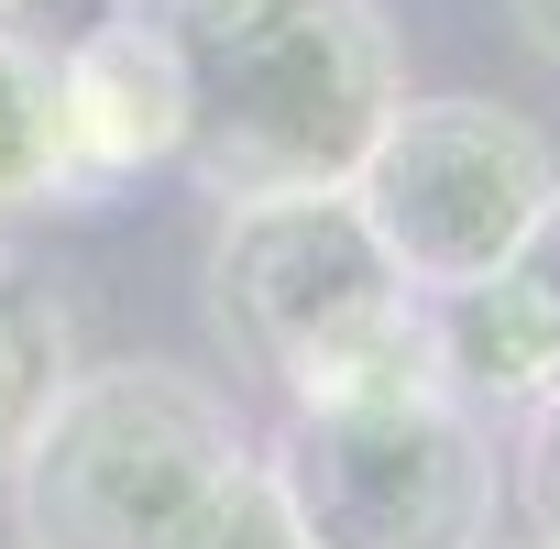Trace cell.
I'll use <instances>...</instances> for the list:
<instances>
[{
  "instance_id": "cell-1",
  "label": "cell",
  "mask_w": 560,
  "mask_h": 549,
  "mask_svg": "<svg viewBox=\"0 0 560 549\" xmlns=\"http://www.w3.org/2000/svg\"><path fill=\"white\" fill-rule=\"evenodd\" d=\"M187 165L220 209L341 198L407 100L374 0H231L187 45Z\"/></svg>"
},
{
  "instance_id": "cell-2",
  "label": "cell",
  "mask_w": 560,
  "mask_h": 549,
  "mask_svg": "<svg viewBox=\"0 0 560 549\" xmlns=\"http://www.w3.org/2000/svg\"><path fill=\"white\" fill-rule=\"evenodd\" d=\"M209 330L287 407L440 396L429 297L374 253L352 198H242L209 231Z\"/></svg>"
},
{
  "instance_id": "cell-3",
  "label": "cell",
  "mask_w": 560,
  "mask_h": 549,
  "mask_svg": "<svg viewBox=\"0 0 560 549\" xmlns=\"http://www.w3.org/2000/svg\"><path fill=\"white\" fill-rule=\"evenodd\" d=\"M253 462L231 396L187 363H78L12 451L23 549H165Z\"/></svg>"
},
{
  "instance_id": "cell-4",
  "label": "cell",
  "mask_w": 560,
  "mask_h": 549,
  "mask_svg": "<svg viewBox=\"0 0 560 549\" xmlns=\"http://www.w3.org/2000/svg\"><path fill=\"white\" fill-rule=\"evenodd\" d=\"M298 516V549H494V440L451 396L287 407L253 451Z\"/></svg>"
},
{
  "instance_id": "cell-5",
  "label": "cell",
  "mask_w": 560,
  "mask_h": 549,
  "mask_svg": "<svg viewBox=\"0 0 560 549\" xmlns=\"http://www.w3.org/2000/svg\"><path fill=\"white\" fill-rule=\"evenodd\" d=\"M341 198L363 209L374 253L407 274L418 297H462L560 198V165H549L538 121H516L505 100L451 89V100H396Z\"/></svg>"
},
{
  "instance_id": "cell-6",
  "label": "cell",
  "mask_w": 560,
  "mask_h": 549,
  "mask_svg": "<svg viewBox=\"0 0 560 549\" xmlns=\"http://www.w3.org/2000/svg\"><path fill=\"white\" fill-rule=\"evenodd\" d=\"M165 154H187V56L154 23L56 56V209H100Z\"/></svg>"
},
{
  "instance_id": "cell-7",
  "label": "cell",
  "mask_w": 560,
  "mask_h": 549,
  "mask_svg": "<svg viewBox=\"0 0 560 549\" xmlns=\"http://www.w3.org/2000/svg\"><path fill=\"white\" fill-rule=\"evenodd\" d=\"M429 363L451 407H538L560 385V198L516 231V253L462 297H429Z\"/></svg>"
},
{
  "instance_id": "cell-8",
  "label": "cell",
  "mask_w": 560,
  "mask_h": 549,
  "mask_svg": "<svg viewBox=\"0 0 560 549\" xmlns=\"http://www.w3.org/2000/svg\"><path fill=\"white\" fill-rule=\"evenodd\" d=\"M78 374V330H67V297L45 287V274L0 242V472H12V451L34 440V418L56 407V385Z\"/></svg>"
},
{
  "instance_id": "cell-9",
  "label": "cell",
  "mask_w": 560,
  "mask_h": 549,
  "mask_svg": "<svg viewBox=\"0 0 560 549\" xmlns=\"http://www.w3.org/2000/svg\"><path fill=\"white\" fill-rule=\"evenodd\" d=\"M56 209V67L0 34V231Z\"/></svg>"
},
{
  "instance_id": "cell-10",
  "label": "cell",
  "mask_w": 560,
  "mask_h": 549,
  "mask_svg": "<svg viewBox=\"0 0 560 549\" xmlns=\"http://www.w3.org/2000/svg\"><path fill=\"white\" fill-rule=\"evenodd\" d=\"M165 549H298V516H287V494H275V472L264 462H242Z\"/></svg>"
},
{
  "instance_id": "cell-11",
  "label": "cell",
  "mask_w": 560,
  "mask_h": 549,
  "mask_svg": "<svg viewBox=\"0 0 560 549\" xmlns=\"http://www.w3.org/2000/svg\"><path fill=\"white\" fill-rule=\"evenodd\" d=\"M516 516H527V538L538 549H560V385L527 407V429H516Z\"/></svg>"
},
{
  "instance_id": "cell-12",
  "label": "cell",
  "mask_w": 560,
  "mask_h": 549,
  "mask_svg": "<svg viewBox=\"0 0 560 549\" xmlns=\"http://www.w3.org/2000/svg\"><path fill=\"white\" fill-rule=\"evenodd\" d=\"M110 23H132V0H0V34H12L23 56H78V45H100Z\"/></svg>"
},
{
  "instance_id": "cell-13",
  "label": "cell",
  "mask_w": 560,
  "mask_h": 549,
  "mask_svg": "<svg viewBox=\"0 0 560 549\" xmlns=\"http://www.w3.org/2000/svg\"><path fill=\"white\" fill-rule=\"evenodd\" d=\"M220 12H231V0H132V23H154L165 45H187V34H198V23H220Z\"/></svg>"
},
{
  "instance_id": "cell-14",
  "label": "cell",
  "mask_w": 560,
  "mask_h": 549,
  "mask_svg": "<svg viewBox=\"0 0 560 549\" xmlns=\"http://www.w3.org/2000/svg\"><path fill=\"white\" fill-rule=\"evenodd\" d=\"M505 23H516V45L538 67H560V0H505Z\"/></svg>"
},
{
  "instance_id": "cell-15",
  "label": "cell",
  "mask_w": 560,
  "mask_h": 549,
  "mask_svg": "<svg viewBox=\"0 0 560 549\" xmlns=\"http://www.w3.org/2000/svg\"><path fill=\"white\" fill-rule=\"evenodd\" d=\"M527 549H538V538H527Z\"/></svg>"
}]
</instances>
